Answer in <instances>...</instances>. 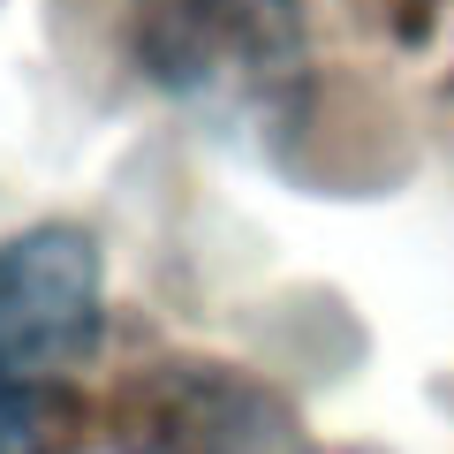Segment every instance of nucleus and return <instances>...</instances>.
Segmentation results:
<instances>
[{
  "label": "nucleus",
  "mask_w": 454,
  "mask_h": 454,
  "mask_svg": "<svg viewBox=\"0 0 454 454\" xmlns=\"http://www.w3.org/2000/svg\"><path fill=\"white\" fill-rule=\"evenodd\" d=\"M76 447H83V409L68 387L0 394V454H76Z\"/></svg>",
  "instance_id": "nucleus-4"
},
{
  "label": "nucleus",
  "mask_w": 454,
  "mask_h": 454,
  "mask_svg": "<svg viewBox=\"0 0 454 454\" xmlns=\"http://www.w3.org/2000/svg\"><path fill=\"white\" fill-rule=\"evenodd\" d=\"M121 454H295V409L227 364H160L114 409Z\"/></svg>",
  "instance_id": "nucleus-3"
},
{
  "label": "nucleus",
  "mask_w": 454,
  "mask_h": 454,
  "mask_svg": "<svg viewBox=\"0 0 454 454\" xmlns=\"http://www.w3.org/2000/svg\"><path fill=\"white\" fill-rule=\"evenodd\" d=\"M98 340V250L76 227L0 243V394L68 387Z\"/></svg>",
  "instance_id": "nucleus-2"
},
{
  "label": "nucleus",
  "mask_w": 454,
  "mask_h": 454,
  "mask_svg": "<svg viewBox=\"0 0 454 454\" xmlns=\"http://www.w3.org/2000/svg\"><path fill=\"white\" fill-rule=\"evenodd\" d=\"M303 0H145L137 53L152 83L220 114H258L303 76Z\"/></svg>",
  "instance_id": "nucleus-1"
}]
</instances>
